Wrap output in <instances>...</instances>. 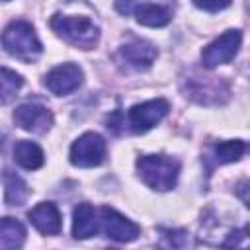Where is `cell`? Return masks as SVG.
Instances as JSON below:
<instances>
[{
    "label": "cell",
    "mask_w": 250,
    "mask_h": 250,
    "mask_svg": "<svg viewBox=\"0 0 250 250\" xmlns=\"http://www.w3.org/2000/svg\"><path fill=\"white\" fill-rule=\"evenodd\" d=\"M137 176L154 191H168L178 184L180 162L166 154H143L137 158Z\"/></svg>",
    "instance_id": "6da1fadb"
},
{
    "label": "cell",
    "mask_w": 250,
    "mask_h": 250,
    "mask_svg": "<svg viewBox=\"0 0 250 250\" xmlns=\"http://www.w3.org/2000/svg\"><path fill=\"white\" fill-rule=\"evenodd\" d=\"M49 25L57 37L78 49H94L100 41V27L86 16L55 14Z\"/></svg>",
    "instance_id": "7a4b0ae2"
},
{
    "label": "cell",
    "mask_w": 250,
    "mask_h": 250,
    "mask_svg": "<svg viewBox=\"0 0 250 250\" xmlns=\"http://www.w3.org/2000/svg\"><path fill=\"white\" fill-rule=\"evenodd\" d=\"M2 47L10 57H14L21 62H35L43 53V45L33 29V25L29 21H21V20L6 25V29L2 33Z\"/></svg>",
    "instance_id": "3957f363"
},
{
    "label": "cell",
    "mask_w": 250,
    "mask_h": 250,
    "mask_svg": "<svg viewBox=\"0 0 250 250\" xmlns=\"http://www.w3.org/2000/svg\"><path fill=\"white\" fill-rule=\"evenodd\" d=\"M184 96L205 105H219L225 104L229 98V88L225 82L215 80L213 76H197L189 74L188 78H182Z\"/></svg>",
    "instance_id": "277c9868"
},
{
    "label": "cell",
    "mask_w": 250,
    "mask_h": 250,
    "mask_svg": "<svg viewBox=\"0 0 250 250\" xmlns=\"http://www.w3.org/2000/svg\"><path fill=\"white\" fill-rule=\"evenodd\" d=\"M240 45H242V31L227 29L201 51V64L209 70L217 68L219 64H227L238 55Z\"/></svg>",
    "instance_id": "5b68a950"
},
{
    "label": "cell",
    "mask_w": 250,
    "mask_h": 250,
    "mask_svg": "<svg viewBox=\"0 0 250 250\" xmlns=\"http://www.w3.org/2000/svg\"><path fill=\"white\" fill-rule=\"evenodd\" d=\"M168 102L164 98H154L146 100L141 104H135L127 111V127L131 133H146L154 125H158L166 115H168Z\"/></svg>",
    "instance_id": "8992f818"
},
{
    "label": "cell",
    "mask_w": 250,
    "mask_h": 250,
    "mask_svg": "<svg viewBox=\"0 0 250 250\" xmlns=\"http://www.w3.org/2000/svg\"><path fill=\"white\" fill-rule=\"evenodd\" d=\"M105 156V141L102 135L88 131L84 135H80L72 146H70V164L78 166V168H94L98 164H102Z\"/></svg>",
    "instance_id": "52a82bcc"
},
{
    "label": "cell",
    "mask_w": 250,
    "mask_h": 250,
    "mask_svg": "<svg viewBox=\"0 0 250 250\" xmlns=\"http://www.w3.org/2000/svg\"><path fill=\"white\" fill-rule=\"evenodd\" d=\"M98 209H100V232H104L107 238L115 242H133L141 234L139 225L127 219L125 215H121L119 211H115L113 207L102 205Z\"/></svg>",
    "instance_id": "ba28073f"
},
{
    "label": "cell",
    "mask_w": 250,
    "mask_h": 250,
    "mask_svg": "<svg viewBox=\"0 0 250 250\" xmlns=\"http://www.w3.org/2000/svg\"><path fill=\"white\" fill-rule=\"evenodd\" d=\"M84 82V72L74 62H62L45 74V88L55 96H66L78 90Z\"/></svg>",
    "instance_id": "9c48e42d"
},
{
    "label": "cell",
    "mask_w": 250,
    "mask_h": 250,
    "mask_svg": "<svg viewBox=\"0 0 250 250\" xmlns=\"http://www.w3.org/2000/svg\"><path fill=\"white\" fill-rule=\"evenodd\" d=\"M156 55H158V51H156V47H154L150 41L135 37V39L123 43V45L117 49L115 59H117L123 66H127V68H131V70H146V68L154 62Z\"/></svg>",
    "instance_id": "30bf717a"
},
{
    "label": "cell",
    "mask_w": 250,
    "mask_h": 250,
    "mask_svg": "<svg viewBox=\"0 0 250 250\" xmlns=\"http://www.w3.org/2000/svg\"><path fill=\"white\" fill-rule=\"evenodd\" d=\"M14 121L20 129L41 135V133L51 129L53 113L37 102H25L14 109Z\"/></svg>",
    "instance_id": "8fae6325"
},
{
    "label": "cell",
    "mask_w": 250,
    "mask_h": 250,
    "mask_svg": "<svg viewBox=\"0 0 250 250\" xmlns=\"http://www.w3.org/2000/svg\"><path fill=\"white\" fill-rule=\"evenodd\" d=\"M29 223L45 236H55L62 229V217L61 211L55 203L51 201H41L37 203L29 213H27Z\"/></svg>",
    "instance_id": "7c38bea8"
},
{
    "label": "cell",
    "mask_w": 250,
    "mask_h": 250,
    "mask_svg": "<svg viewBox=\"0 0 250 250\" xmlns=\"http://www.w3.org/2000/svg\"><path fill=\"white\" fill-rule=\"evenodd\" d=\"M100 232V209L90 203H78L72 213V236L76 240H86Z\"/></svg>",
    "instance_id": "4fadbf2b"
},
{
    "label": "cell",
    "mask_w": 250,
    "mask_h": 250,
    "mask_svg": "<svg viewBox=\"0 0 250 250\" xmlns=\"http://www.w3.org/2000/svg\"><path fill=\"white\" fill-rule=\"evenodd\" d=\"M246 150V145L240 139H230V141H221L215 143L205 156V162H209V170L217 164H229V162H238Z\"/></svg>",
    "instance_id": "5bb4252c"
},
{
    "label": "cell",
    "mask_w": 250,
    "mask_h": 250,
    "mask_svg": "<svg viewBox=\"0 0 250 250\" xmlns=\"http://www.w3.org/2000/svg\"><path fill=\"white\" fill-rule=\"evenodd\" d=\"M12 154H14L16 164H20L25 170H37L45 162V154H43L41 146L33 141H18L14 145Z\"/></svg>",
    "instance_id": "9a60e30c"
},
{
    "label": "cell",
    "mask_w": 250,
    "mask_h": 250,
    "mask_svg": "<svg viewBox=\"0 0 250 250\" xmlns=\"http://www.w3.org/2000/svg\"><path fill=\"white\" fill-rule=\"evenodd\" d=\"M135 20L146 27H164L170 23L172 14L168 8H164L160 4H143L141 2L135 10Z\"/></svg>",
    "instance_id": "2e32d148"
},
{
    "label": "cell",
    "mask_w": 250,
    "mask_h": 250,
    "mask_svg": "<svg viewBox=\"0 0 250 250\" xmlns=\"http://www.w3.org/2000/svg\"><path fill=\"white\" fill-rule=\"evenodd\" d=\"M2 182H4V203L6 205H23L29 195L27 184L16 172H12L8 168L2 174Z\"/></svg>",
    "instance_id": "e0dca14e"
},
{
    "label": "cell",
    "mask_w": 250,
    "mask_h": 250,
    "mask_svg": "<svg viewBox=\"0 0 250 250\" xmlns=\"http://www.w3.org/2000/svg\"><path fill=\"white\" fill-rule=\"evenodd\" d=\"M25 242V229L20 221L12 217H4L0 225V248L2 250H14L21 248Z\"/></svg>",
    "instance_id": "ac0fdd59"
},
{
    "label": "cell",
    "mask_w": 250,
    "mask_h": 250,
    "mask_svg": "<svg viewBox=\"0 0 250 250\" xmlns=\"http://www.w3.org/2000/svg\"><path fill=\"white\" fill-rule=\"evenodd\" d=\"M21 84H23V78L18 72H14L8 66H4L2 68V76H0V102L6 105L18 94Z\"/></svg>",
    "instance_id": "d6986e66"
},
{
    "label": "cell",
    "mask_w": 250,
    "mask_h": 250,
    "mask_svg": "<svg viewBox=\"0 0 250 250\" xmlns=\"http://www.w3.org/2000/svg\"><path fill=\"white\" fill-rule=\"evenodd\" d=\"M199 10H205V12H219V10H225L230 6L232 0H191Z\"/></svg>",
    "instance_id": "ffe728a7"
},
{
    "label": "cell",
    "mask_w": 250,
    "mask_h": 250,
    "mask_svg": "<svg viewBox=\"0 0 250 250\" xmlns=\"http://www.w3.org/2000/svg\"><path fill=\"white\" fill-rule=\"evenodd\" d=\"M234 193L246 207H250V180H240L234 188Z\"/></svg>",
    "instance_id": "44dd1931"
},
{
    "label": "cell",
    "mask_w": 250,
    "mask_h": 250,
    "mask_svg": "<svg viewBox=\"0 0 250 250\" xmlns=\"http://www.w3.org/2000/svg\"><path fill=\"white\" fill-rule=\"evenodd\" d=\"M137 6H139V0H115V10L123 16L135 14Z\"/></svg>",
    "instance_id": "7402d4cb"
},
{
    "label": "cell",
    "mask_w": 250,
    "mask_h": 250,
    "mask_svg": "<svg viewBox=\"0 0 250 250\" xmlns=\"http://www.w3.org/2000/svg\"><path fill=\"white\" fill-rule=\"evenodd\" d=\"M2 2H10V0H2Z\"/></svg>",
    "instance_id": "603a6c76"
}]
</instances>
